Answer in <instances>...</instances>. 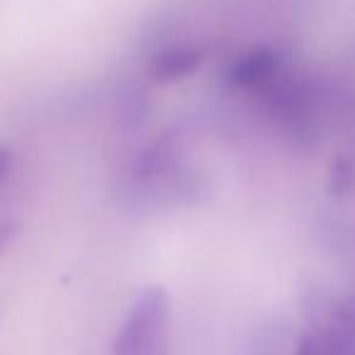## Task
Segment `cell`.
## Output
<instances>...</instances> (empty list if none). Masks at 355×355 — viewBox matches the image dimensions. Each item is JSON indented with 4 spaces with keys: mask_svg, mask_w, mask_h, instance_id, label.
<instances>
[{
    "mask_svg": "<svg viewBox=\"0 0 355 355\" xmlns=\"http://www.w3.org/2000/svg\"><path fill=\"white\" fill-rule=\"evenodd\" d=\"M185 163V137L178 129H166L148 141L132 163V183H144L173 173Z\"/></svg>",
    "mask_w": 355,
    "mask_h": 355,
    "instance_id": "5b68a950",
    "label": "cell"
},
{
    "mask_svg": "<svg viewBox=\"0 0 355 355\" xmlns=\"http://www.w3.org/2000/svg\"><path fill=\"white\" fill-rule=\"evenodd\" d=\"M205 64V51L195 44H171L151 56L148 76L156 83H178L198 73Z\"/></svg>",
    "mask_w": 355,
    "mask_h": 355,
    "instance_id": "8992f818",
    "label": "cell"
},
{
    "mask_svg": "<svg viewBox=\"0 0 355 355\" xmlns=\"http://www.w3.org/2000/svg\"><path fill=\"white\" fill-rule=\"evenodd\" d=\"M15 234H17V224L12 219H0V253L10 246Z\"/></svg>",
    "mask_w": 355,
    "mask_h": 355,
    "instance_id": "8fae6325",
    "label": "cell"
},
{
    "mask_svg": "<svg viewBox=\"0 0 355 355\" xmlns=\"http://www.w3.org/2000/svg\"><path fill=\"white\" fill-rule=\"evenodd\" d=\"M297 336L285 319H268L256 326L243 355H295Z\"/></svg>",
    "mask_w": 355,
    "mask_h": 355,
    "instance_id": "52a82bcc",
    "label": "cell"
},
{
    "mask_svg": "<svg viewBox=\"0 0 355 355\" xmlns=\"http://www.w3.org/2000/svg\"><path fill=\"white\" fill-rule=\"evenodd\" d=\"M12 168H15V153H12L10 146L0 144V190L6 188V183L10 180Z\"/></svg>",
    "mask_w": 355,
    "mask_h": 355,
    "instance_id": "30bf717a",
    "label": "cell"
},
{
    "mask_svg": "<svg viewBox=\"0 0 355 355\" xmlns=\"http://www.w3.org/2000/svg\"><path fill=\"white\" fill-rule=\"evenodd\" d=\"M148 112H151V100H148L146 90L141 85L127 83L117 90V95H114V114H117L122 127H141L148 119Z\"/></svg>",
    "mask_w": 355,
    "mask_h": 355,
    "instance_id": "ba28073f",
    "label": "cell"
},
{
    "mask_svg": "<svg viewBox=\"0 0 355 355\" xmlns=\"http://www.w3.org/2000/svg\"><path fill=\"white\" fill-rule=\"evenodd\" d=\"M171 297L163 287H146L134 300L112 343V355H168Z\"/></svg>",
    "mask_w": 355,
    "mask_h": 355,
    "instance_id": "7a4b0ae2",
    "label": "cell"
},
{
    "mask_svg": "<svg viewBox=\"0 0 355 355\" xmlns=\"http://www.w3.org/2000/svg\"><path fill=\"white\" fill-rule=\"evenodd\" d=\"M326 190L336 200H343L355 193V158L338 156L336 161H331L329 173H326Z\"/></svg>",
    "mask_w": 355,
    "mask_h": 355,
    "instance_id": "9c48e42d",
    "label": "cell"
},
{
    "mask_svg": "<svg viewBox=\"0 0 355 355\" xmlns=\"http://www.w3.org/2000/svg\"><path fill=\"white\" fill-rule=\"evenodd\" d=\"M272 122L282 134L300 148L316 146L321 127L329 114L326 88L311 78L287 69L270 88L263 93Z\"/></svg>",
    "mask_w": 355,
    "mask_h": 355,
    "instance_id": "6da1fadb",
    "label": "cell"
},
{
    "mask_svg": "<svg viewBox=\"0 0 355 355\" xmlns=\"http://www.w3.org/2000/svg\"><path fill=\"white\" fill-rule=\"evenodd\" d=\"M295 355H355V304L316 300Z\"/></svg>",
    "mask_w": 355,
    "mask_h": 355,
    "instance_id": "3957f363",
    "label": "cell"
},
{
    "mask_svg": "<svg viewBox=\"0 0 355 355\" xmlns=\"http://www.w3.org/2000/svg\"><path fill=\"white\" fill-rule=\"evenodd\" d=\"M287 71V61L272 46H253L227 71V80L236 90L266 93L277 78Z\"/></svg>",
    "mask_w": 355,
    "mask_h": 355,
    "instance_id": "277c9868",
    "label": "cell"
}]
</instances>
